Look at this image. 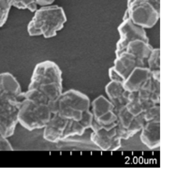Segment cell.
Listing matches in <instances>:
<instances>
[{
  "label": "cell",
  "instance_id": "cell-1",
  "mask_svg": "<svg viewBox=\"0 0 176 177\" xmlns=\"http://www.w3.org/2000/svg\"><path fill=\"white\" fill-rule=\"evenodd\" d=\"M21 84L10 72L0 73V134L11 137L18 122V113L22 101Z\"/></svg>",
  "mask_w": 176,
  "mask_h": 177
},
{
  "label": "cell",
  "instance_id": "cell-2",
  "mask_svg": "<svg viewBox=\"0 0 176 177\" xmlns=\"http://www.w3.org/2000/svg\"><path fill=\"white\" fill-rule=\"evenodd\" d=\"M22 97L18 113L19 124L29 131L43 129L52 115L49 100L39 91L31 88L24 92Z\"/></svg>",
  "mask_w": 176,
  "mask_h": 177
},
{
  "label": "cell",
  "instance_id": "cell-3",
  "mask_svg": "<svg viewBox=\"0 0 176 177\" xmlns=\"http://www.w3.org/2000/svg\"><path fill=\"white\" fill-rule=\"evenodd\" d=\"M28 88L39 91L48 99L50 104L53 102L63 93V77L60 67L51 60L37 64Z\"/></svg>",
  "mask_w": 176,
  "mask_h": 177
},
{
  "label": "cell",
  "instance_id": "cell-4",
  "mask_svg": "<svg viewBox=\"0 0 176 177\" xmlns=\"http://www.w3.org/2000/svg\"><path fill=\"white\" fill-rule=\"evenodd\" d=\"M67 20L66 12L62 7L52 4L40 6L28 22V35L31 37L42 36L45 38H53L64 28Z\"/></svg>",
  "mask_w": 176,
  "mask_h": 177
},
{
  "label": "cell",
  "instance_id": "cell-5",
  "mask_svg": "<svg viewBox=\"0 0 176 177\" xmlns=\"http://www.w3.org/2000/svg\"><path fill=\"white\" fill-rule=\"evenodd\" d=\"M52 113H57L67 120H80L90 111L91 100L82 92L70 89L63 91L55 101L50 104Z\"/></svg>",
  "mask_w": 176,
  "mask_h": 177
},
{
  "label": "cell",
  "instance_id": "cell-6",
  "mask_svg": "<svg viewBox=\"0 0 176 177\" xmlns=\"http://www.w3.org/2000/svg\"><path fill=\"white\" fill-rule=\"evenodd\" d=\"M160 12L153 8L147 0H127L124 18H129L136 25L145 29L154 27L158 22Z\"/></svg>",
  "mask_w": 176,
  "mask_h": 177
},
{
  "label": "cell",
  "instance_id": "cell-7",
  "mask_svg": "<svg viewBox=\"0 0 176 177\" xmlns=\"http://www.w3.org/2000/svg\"><path fill=\"white\" fill-rule=\"evenodd\" d=\"M91 112L93 115L92 127L113 128L117 126V114L114 105L105 96H98L91 102Z\"/></svg>",
  "mask_w": 176,
  "mask_h": 177
},
{
  "label": "cell",
  "instance_id": "cell-8",
  "mask_svg": "<svg viewBox=\"0 0 176 177\" xmlns=\"http://www.w3.org/2000/svg\"><path fill=\"white\" fill-rule=\"evenodd\" d=\"M116 110L117 114V132L122 140H128L136 135L141 130L145 124V120L142 115L136 116L130 113L126 106L118 108Z\"/></svg>",
  "mask_w": 176,
  "mask_h": 177
},
{
  "label": "cell",
  "instance_id": "cell-9",
  "mask_svg": "<svg viewBox=\"0 0 176 177\" xmlns=\"http://www.w3.org/2000/svg\"><path fill=\"white\" fill-rule=\"evenodd\" d=\"M119 40L116 42L115 47V56L123 52L127 47V45L135 40H149L148 36L145 32V28L136 25L129 18H124L123 22L119 25L118 28Z\"/></svg>",
  "mask_w": 176,
  "mask_h": 177
},
{
  "label": "cell",
  "instance_id": "cell-10",
  "mask_svg": "<svg viewBox=\"0 0 176 177\" xmlns=\"http://www.w3.org/2000/svg\"><path fill=\"white\" fill-rule=\"evenodd\" d=\"M91 142L102 151H116L121 148L122 140L118 135L116 127L113 128H104L92 127Z\"/></svg>",
  "mask_w": 176,
  "mask_h": 177
},
{
  "label": "cell",
  "instance_id": "cell-11",
  "mask_svg": "<svg viewBox=\"0 0 176 177\" xmlns=\"http://www.w3.org/2000/svg\"><path fill=\"white\" fill-rule=\"evenodd\" d=\"M137 67H147L146 61L137 58L129 52H123L116 55L113 61L112 68L118 73L121 80L124 82Z\"/></svg>",
  "mask_w": 176,
  "mask_h": 177
},
{
  "label": "cell",
  "instance_id": "cell-12",
  "mask_svg": "<svg viewBox=\"0 0 176 177\" xmlns=\"http://www.w3.org/2000/svg\"><path fill=\"white\" fill-rule=\"evenodd\" d=\"M70 120L57 113H52L50 121L43 128V138L50 142H58L66 140V132Z\"/></svg>",
  "mask_w": 176,
  "mask_h": 177
},
{
  "label": "cell",
  "instance_id": "cell-13",
  "mask_svg": "<svg viewBox=\"0 0 176 177\" xmlns=\"http://www.w3.org/2000/svg\"><path fill=\"white\" fill-rule=\"evenodd\" d=\"M141 142L149 149H157L160 145V120L145 122L140 136Z\"/></svg>",
  "mask_w": 176,
  "mask_h": 177
},
{
  "label": "cell",
  "instance_id": "cell-14",
  "mask_svg": "<svg viewBox=\"0 0 176 177\" xmlns=\"http://www.w3.org/2000/svg\"><path fill=\"white\" fill-rule=\"evenodd\" d=\"M152 72L148 67H137L123 82L125 88L129 93L139 91L151 78Z\"/></svg>",
  "mask_w": 176,
  "mask_h": 177
},
{
  "label": "cell",
  "instance_id": "cell-15",
  "mask_svg": "<svg viewBox=\"0 0 176 177\" xmlns=\"http://www.w3.org/2000/svg\"><path fill=\"white\" fill-rule=\"evenodd\" d=\"M105 92L107 98L114 105L115 109L126 106L129 92L125 88L123 82L116 81H110L105 86Z\"/></svg>",
  "mask_w": 176,
  "mask_h": 177
},
{
  "label": "cell",
  "instance_id": "cell-16",
  "mask_svg": "<svg viewBox=\"0 0 176 177\" xmlns=\"http://www.w3.org/2000/svg\"><path fill=\"white\" fill-rule=\"evenodd\" d=\"M93 123V115L91 110L86 112L80 120H70L66 132V139L75 136H82L87 129H91Z\"/></svg>",
  "mask_w": 176,
  "mask_h": 177
},
{
  "label": "cell",
  "instance_id": "cell-17",
  "mask_svg": "<svg viewBox=\"0 0 176 177\" xmlns=\"http://www.w3.org/2000/svg\"><path fill=\"white\" fill-rule=\"evenodd\" d=\"M153 49H154V47L149 43V40H135L133 41H130L127 45L124 52H129L137 58L146 61Z\"/></svg>",
  "mask_w": 176,
  "mask_h": 177
},
{
  "label": "cell",
  "instance_id": "cell-18",
  "mask_svg": "<svg viewBox=\"0 0 176 177\" xmlns=\"http://www.w3.org/2000/svg\"><path fill=\"white\" fill-rule=\"evenodd\" d=\"M156 104L143 100V99H142L139 97L137 92H134V93H129L128 100L126 104V108L127 109V111L130 113H132L133 115L140 116V115H142V113L146 111L148 108Z\"/></svg>",
  "mask_w": 176,
  "mask_h": 177
},
{
  "label": "cell",
  "instance_id": "cell-19",
  "mask_svg": "<svg viewBox=\"0 0 176 177\" xmlns=\"http://www.w3.org/2000/svg\"><path fill=\"white\" fill-rule=\"evenodd\" d=\"M147 67L151 72L160 70V49L154 48L146 60Z\"/></svg>",
  "mask_w": 176,
  "mask_h": 177
},
{
  "label": "cell",
  "instance_id": "cell-20",
  "mask_svg": "<svg viewBox=\"0 0 176 177\" xmlns=\"http://www.w3.org/2000/svg\"><path fill=\"white\" fill-rule=\"evenodd\" d=\"M11 7L17 8L19 10H28L31 12H35L37 9L36 0H7Z\"/></svg>",
  "mask_w": 176,
  "mask_h": 177
},
{
  "label": "cell",
  "instance_id": "cell-21",
  "mask_svg": "<svg viewBox=\"0 0 176 177\" xmlns=\"http://www.w3.org/2000/svg\"><path fill=\"white\" fill-rule=\"evenodd\" d=\"M142 117L145 122L160 120V107L159 104H156L152 106L142 113Z\"/></svg>",
  "mask_w": 176,
  "mask_h": 177
},
{
  "label": "cell",
  "instance_id": "cell-22",
  "mask_svg": "<svg viewBox=\"0 0 176 177\" xmlns=\"http://www.w3.org/2000/svg\"><path fill=\"white\" fill-rule=\"evenodd\" d=\"M11 5L7 0H0V27H2L9 18Z\"/></svg>",
  "mask_w": 176,
  "mask_h": 177
},
{
  "label": "cell",
  "instance_id": "cell-23",
  "mask_svg": "<svg viewBox=\"0 0 176 177\" xmlns=\"http://www.w3.org/2000/svg\"><path fill=\"white\" fill-rule=\"evenodd\" d=\"M13 147L7 137L0 134V151H12Z\"/></svg>",
  "mask_w": 176,
  "mask_h": 177
},
{
  "label": "cell",
  "instance_id": "cell-24",
  "mask_svg": "<svg viewBox=\"0 0 176 177\" xmlns=\"http://www.w3.org/2000/svg\"><path fill=\"white\" fill-rule=\"evenodd\" d=\"M150 3V5L154 8L155 10H157L158 12H160V0H147Z\"/></svg>",
  "mask_w": 176,
  "mask_h": 177
},
{
  "label": "cell",
  "instance_id": "cell-25",
  "mask_svg": "<svg viewBox=\"0 0 176 177\" xmlns=\"http://www.w3.org/2000/svg\"><path fill=\"white\" fill-rule=\"evenodd\" d=\"M55 0H36L37 4L39 6H46V5H52Z\"/></svg>",
  "mask_w": 176,
  "mask_h": 177
}]
</instances>
